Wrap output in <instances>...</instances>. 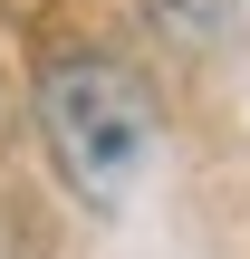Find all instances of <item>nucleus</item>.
Here are the masks:
<instances>
[{
	"label": "nucleus",
	"mask_w": 250,
	"mask_h": 259,
	"mask_svg": "<svg viewBox=\"0 0 250 259\" xmlns=\"http://www.w3.org/2000/svg\"><path fill=\"white\" fill-rule=\"evenodd\" d=\"M154 87L125 67V58H106V48H58L48 67H39V144H48V163H58V183L77 192V202H96V211H116L125 202V183L145 173V154H154Z\"/></svg>",
	"instance_id": "obj_1"
},
{
	"label": "nucleus",
	"mask_w": 250,
	"mask_h": 259,
	"mask_svg": "<svg viewBox=\"0 0 250 259\" xmlns=\"http://www.w3.org/2000/svg\"><path fill=\"white\" fill-rule=\"evenodd\" d=\"M145 19L183 48V58H212V48H231V29H241V0H145Z\"/></svg>",
	"instance_id": "obj_2"
}]
</instances>
